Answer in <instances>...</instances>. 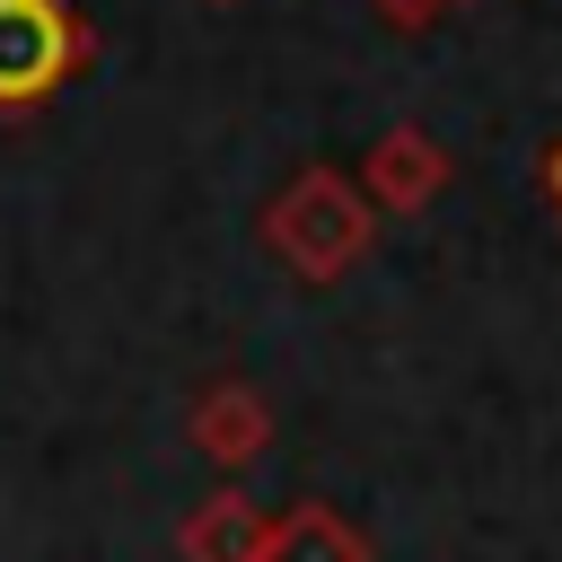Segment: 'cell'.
I'll return each mask as SVG.
<instances>
[{
    "instance_id": "6da1fadb",
    "label": "cell",
    "mask_w": 562,
    "mask_h": 562,
    "mask_svg": "<svg viewBox=\"0 0 562 562\" xmlns=\"http://www.w3.org/2000/svg\"><path fill=\"white\" fill-rule=\"evenodd\" d=\"M70 53V26L53 0H0V97H35Z\"/></svg>"
},
{
    "instance_id": "7a4b0ae2",
    "label": "cell",
    "mask_w": 562,
    "mask_h": 562,
    "mask_svg": "<svg viewBox=\"0 0 562 562\" xmlns=\"http://www.w3.org/2000/svg\"><path fill=\"white\" fill-rule=\"evenodd\" d=\"M184 544H193V562H263V553H272V536H263L237 501H211V509L193 518Z\"/></svg>"
},
{
    "instance_id": "3957f363",
    "label": "cell",
    "mask_w": 562,
    "mask_h": 562,
    "mask_svg": "<svg viewBox=\"0 0 562 562\" xmlns=\"http://www.w3.org/2000/svg\"><path fill=\"white\" fill-rule=\"evenodd\" d=\"M263 562H360V544H351L334 518H290V527L272 536Z\"/></svg>"
},
{
    "instance_id": "277c9868",
    "label": "cell",
    "mask_w": 562,
    "mask_h": 562,
    "mask_svg": "<svg viewBox=\"0 0 562 562\" xmlns=\"http://www.w3.org/2000/svg\"><path fill=\"white\" fill-rule=\"evenodd\" d=\"M553 193H562V158H553Z\"/></svg>"
}]
</instances>
